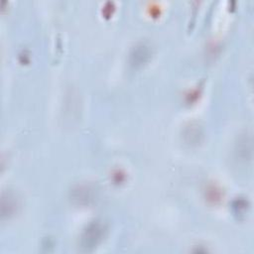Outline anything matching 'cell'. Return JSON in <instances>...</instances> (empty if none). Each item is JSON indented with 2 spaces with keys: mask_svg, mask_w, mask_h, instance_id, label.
<instances>
[{
  "mask_svg": "<svg viewBox=\"0 0 254 254\" xmlns=\"http://www.w3.org/2000/svg\"><path fill=\"white\" fill-rule=\"evenodd\" d=\"M108 228L101 220H95L89 223L80 236V247L84 251H92L105 238Z\"/></svg>",
  "mask_w": 254,
  "mask_h": 254,
  "instance_id": "cell-1",
  "label": "cell"
},
{
  "mask_svg": "<svg viewBox=\"0 0 254 254\" xmlns=\"http://www.w3.org/2000/svg\"><path fill=\"white\" fill-rule=\"evenodd\" d=\"M151 49L146 44L136 46L130 54V64L134 67H139L146 64L151 57Z\"/></svg>",
  "mask_w": 254,
  "mask_h": 254,
  "instance_id": "cell-2",
  "label": "cell"
},
{
  "mask_svg": "<svg viewBox=\"0 0 254 254\" xmlns=\"http://www.w3.org/2000/svg\"><path fill=\"white\" fill-rule=\"evenodd\" d=\"M252 146H251V138L250 137H244L242 138L241 142L238 143V149H237V153L238 155L243 159H250L251 157L247 155V153L249 155H251L252 153Z\"/></svg>",
  "mask_w": 254,
  "mask_h": 254,
  "instance_id": "cell-3",
  "label": "cell"
}]
</instances>
